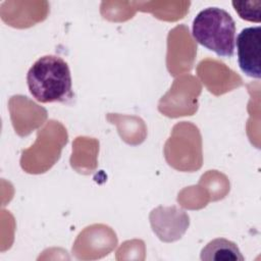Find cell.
Returning <instances> with one entry per match:
<instances>
[{"label": "cell", "instance_id": "cell-4", "mask_svg": "<svg viewBox=\"0 0 261 261\" xmlns=\"http://www.w3.org/2000/svg\"><path fill=\"white\" fill-rule=\"evenodd\" d=\"M203 261H244L239 247L231 241L218 238L209 242L201 251Z\"/></svg>", "mask_w": 261, "mask_h": 261}, {"label": "cell", "instance_id": "cell-5", "mask_svg": "<svg viewBox=\"0 0 261 261\" xmlns=\"http://www.w3.org/2000/svg\"><path fill=\"white\" fill-rule=\"evenodd\" d=\"M241 18L259 23L261 20V1H236L231 2Z\"/></svg>", "mask_w": 261, "mask_h": 261}, {"label": "cell", "instance_id": "cell-3", "mask_svg": "<svg viewBox=\"0 0 261 261\" xmlns=\"http://www.w3.org/2000/svg\"><path fill=\"white\" fill-rule=\"evenodd\" d=\"M238 63L241 70L253 79L261 77V28H245L236 40Z\"/></svg>", "mask_w": 261, "mask_h": 261}, {"label": "cell", "instance_id": "cell-1", "mask_svg": "<svg viewBox=\"0 0 261 261\" xmlns=\"http://www.w3.org/2000/svg\"><path fill=\"white\" fill-rule=\"evenodd\" d=\"M27 85L33 98L41 103L67 102L73 97L69 66L56 55L36 60L27 73Z\"/></svg>", "mask_w": 261, "mask_h": 261}, {"label": "cell", "instance_id": "cell-2", "mask_svg": "<svg viewBox=\"0 0 261 261\" xmlns=\"http://www.w3.org/2000/svg\"><path fill=\"white\" fill-rule=\"evenodd\" d=\"M196 42L221 57H231L236 46V22L232 16L219 7L201 10L192 23Z\"/></svg>", "mask_w": 261, "mask_h": 261}]
</instances>
